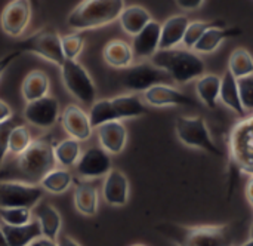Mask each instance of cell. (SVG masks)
I'll use <instances>...</instances> for the list:
<instances>
[{
  "label": "cell",
  "mask_w": 253,
  "mask_h": 246,
  "mask_svg": "<svg viewBox=\"0 0 253 246\" xmlns=\"http://www.w3.org/2000/svg\"><path fill=\"white\" fill-rule=\"evenodd\" d=\"M56 141L52 135L34 138L30 147L18 156H7L0 166V181L40 184L43 177L56 168Z\"/></svg>",
  "instance_id": "cell-1"
},
{
  "label": "cell",
  "mask_w": 253,
  "mask_h": 246,
  "mask_svg": "<svg viewBox=\"0 0 253 246\" xmlns=\"http://www.w3.org/2000/svg\"><path fill=\"white\" fill-rule=\"evenodd\" d=\"M157 232L166 236L175 246H234L236 235L228 224L209 226H184L163 223Z\"/></svg>",
  "instance_id": "cell-2"
},
{
  "label": "cell",
  "mask_w": 253,
  "mask_h": 246,
  "mask_svg": "<svg viewBox=\"0 0 253 246\" xmlns=\"http://www.w3.org/2000/svg\"><path fill=\"white\" fill-rule=\"evenodd\" d=\"M150 61L165 70L172 82L179 85L193 82L206 73V64L200 53L187 48L159 49Z\"/></svg>",
  "instance_id": "cell-3"
},
{
  "label": "cell",
  "mask_w": 253,
  "mask_h": 246,
  "mask_svg": "<svg viewBox=\"0 0 253 246\" xmlns=\"http://www.w3.org/2000/svg\"><path fill=\"white\" fill-rule=\"evenodd\" d=\"M125 0H82L67 16V25L76 31L101 28L119 21Z\"/></svg>",
  "instance_id": "cell-4"
},
{
  "label": "cell",
  "mask_w": 253,
  "mask_h": 246,
  "mask_svg": "<svg viewBox=\"0 0 253 246\" xmlns=\"http://www.w3.org/2000/svg\"><path fill=\"white\" fill-rule=\"evenodd\" d=\"M175 132L181 144L206 151L215 157H224L222 150L213 141L208 123L202 116H181L175 120Z\"/></svg>",
  "instance_id": "cell-5"
},
{
  "label": "cell",
  "mask_w": 253,
  "mask_h": 246,
  "mask_svg": "<svg viewBox=\"0 0 253 246\" xmlns=\"http://www.w3.org/2000/svg\"><path fill=\"white\" fill-rule=\"evenodd\" d=\"M230 160L243 174L253 175V114L245 116L230 132Z\"/></svg>",
  "instance_id": "cell-6"
},
{
  "label": "cell",
  "mask_w": 253,
  "mask_h": 246,
  "mask_svg": "<svg viewBox=\"0 0 253 246\" xmlns=\"http://www.w3.org/2000/svg\"><path fill=\"white\" fill-rule=\"evenodd\" d=\"M16 50L21 53H33L37 55L55 65H61L65 61L64 52H62V45H61V36L59 33L47 25L40 28L39 31L30 34L24 40H21L16 45Z\"/></svg>",
  "instance_id": "cell-7"
},
{
  "label": "cell",
  "mask_w": 253,
  "mask_h": 246,
  "mask_svg": "<svg viewBox=\"0 0 253 246\" xmlns=\"http://www.w3.org/2000/svg\"><path fill=\"white\" fill-rule=\"evenodd\" d=\"M59 68L67 92L83 105H92L96 101V86L89 71L77 59H65Z\"/></svg>",
  "instance_id": "cell-8"
},
{
  "label": "cell",
  "mask_w": 253,
  "mask_h": 246,
  "mask_svg": "<svg viewBox=\"0 0 253 246\" xmlns=\"http://www.w3.org/2000/svg\"><path fill=\"white\" fill-rule=\"evenodd\" d=\"M172 82L170 76L154 65L151 61H141L138 64H132L127 68H123L120 73V83L125 89L130 92H145L154 85L166 83L169 85Z\"/></svg>",
  "instance_id": "cell-9"
},
{
  "label": "cell",
  "mask_w": 253,
  "mask_h": 246,
  "mask_svg": "<svg viewBox=\"0 0 253 246\" xmlns=\"http://www.w3.org/2000/svg\"><path fill=\"white\" fill-rule=\"evenodd\" d=\"M44 190L39 184H25L19 181H0V208H28L37 206Z\"/></svg>",
  "instance_id": "cell-10"
},
{
  "label": "cell",
  "mask_w": 253,
  "mask_h": 246,
  "mask_svg": "<svg viewBox=\"0 0 253 246\" xmlns=\"http://www.w3.org/2000/svg\"><path fill=\"white\" fill-rule=\"evenodd\" d=\"M22 116L25 122L34 128L44 129V131L50 129L56 125L61 116L59 101L52 95H46L43 98L30 101L24 107Z\"/></svg>",
  "instance_id": "cell-11"
},
{
  "label": "cell",
  "mask_w": 253,
  "mask_h": 246,
  "mask_svg": "<svg viewBox=\"0 0 253 246\" xmlns=\"http://www.w3.org/2000/svg\"><path fill=\"white\" fill-rule=\"evenodd\" d=\"M33 15V3L30 0H10L0 15V27L9 37H21Z\"/></svg>",
  "instance_id": "cell-12"
},
{
  "label": "cell",
  "mask_w": 253,
  "mask_h": 246,
  "mask_svg": "<svg viewBox=\"0 0 253 246\" xmlns=\"http://www.w3.org/2000/svg\"><path fill=\"white\" fill-rule=\"evenodd\" d=\"M111 169H113L111 154L107 153L101 146L90 147L86 151H83L79 162L76 163L77 175L86 181L104 178Z\"/></svg>",
  "instance_id": "cell-13"
},
{
  "label": "cell",
  "mask_w": 253,
  "mask_h": 246,
  "mask_svg": "<svg viewBox=\"0 0 253 246\" xmlns=\"http://www.w3.org/2000/svg\"><path fill=\"white\" fill-rule=\"evenodd\" d=\"M144 101L150 107H197V101L182 91L166 85H154L144 92Z\"/></svg>",
  "instance_id": "cell-14"
},
{
  "label": "cell",
  "mask_w": 253,
  "mask_h": 246,
  "mask_svg": "<svg viewBox=\"0 0 253 246\" xmlns=\"http://www.w3.org/2000/svg\"><path fill=\"white\" fill-rule=\"evenodd\" d=\"M59 122L67 135L80 143L87 141L92 137L93 128L90 125L89 114L77 104H68L62 110Z\"/></svg>",
  "instance_id": "cell-15"
},
{
  "label": "cell",
  "mask_w": 253,
  "mask_h": 246,
  "mask_svg": "<svg viewBox=\"0 0 253 246\" xmlns=\"http://www.w3.org/2000/svg\"><path fill=\"white\" fill-rule=\"evenodd\" d=\"M160 37H162V24L151 19L132 39L130 46L135 58L141 61L151 59L156 55V52L160 49Z\"/></svg>",
  "instance_id": "cell-16"
},
{
  "label": "cell",
  "mask_w": 253,
  "mask_h": 246,
  "mask_svg": "<svg viewBox=\"0 0 253 246\" xmlns=\"http://www.w3.org/2000/svg\"><path fill=\"white\" fill-rule=\"evenodd\" d=\"M130 186L125 172L113 168L105 177L102 184V197L110 206H125L129 202Z\"/></svg>",
  "instance_id": "cell-17"
},
{
  "label": "cell",
  "mask_w": 253,
  "mask_h": 246,
  "mask_svg": "<svg viewBox=\"0 0 253 246\" xmlns=\"http://www.w3.org/2000/svg\"><path fill=\"white\" fill-rule=\"evenodd\" d=\"M99 146L113 154H120L127 144V129L122 120H113L96 128Z\"/></svg>",
  "instance_id": "cell-18"
},
{
  "label": "cell",
  "mask_w": 253,
  "mask_h": 246,
  "mask_svg": "<svg viewBox=\"0 0 253 246\" xmlns=\"http://www.w3.org/2000/svg\"><path fill=\"white\" fill-rule=\"evenodd\" d=\"M242 33H243V30H242L240 27H236V25L228 27L227 24H222V25L211 27V28L200 37V40L194 45L193 50L197 52V53H212V52H215L225 40L239 37V36H242Z\"/></svg>",
  "instance_id": "cell-19"
},
{
  "label": "cell",
  "mask_w": 253,
  "mask_h": 246,
  "mask_svg": "<svg viewBox=\"0 0 253 246\" xmlns=\"http://www.w3.org/2000/svg\"><path fill=\"white\" fill-rule=\"evenodd\" d=\"M74 206L79 214L84 217H93L99 208L98 190L89 184L86 180H74V193H73Z\"/></svg>",
  "instance_id": "cell-20"
},
{
  "label": "cell",
  "mask_w": 253,
  "mask_h": 246,
  "mask_svg": "<svg viewBox=\"0 0 253 246\" xmlns=\"http://www.w3.org/2000/svg\"><path fill=\"white\" fill-rule=\"evenodd\" d=\"M33 214L36 217V221L40 224L42 235L47 239L56 241L62 227V217L59 211L47 202H40L37 206L33 208Z\"/></svg>",
  "instance_id": "cell-21"
},
{
  "label": "cell",
  "mask_w": 253,
  "mask_h": 246,
  "mask_svg": "<svg viewBox=\"0 0 253 246\" xmlns=\"http://www.w3.org/2000/svg\"><path fill=\"white\" fill-rule=\"evenodd\" d=\"M188 24H190L188 16L182 13L172 15L170 18H168L162 24L160 49H170V48H176L178 45H181Z\"/></svg>",
  "instance_id": "cell-22"
},
{
  "label": "cell",
  "mask_w": 253,
  "mask_h": 246,
  "mask_svg": "<svg viewBox=\"0 0 253 246\" xmlns=\"http://www.w3.org/2000/svg\"><path fill=\"white\" fill-rule=\"evenodd\" d=\"M111 102L114 105L116 114L119 120H127V119H136L148 111V104L135 92L123 94L119 97L111 98Z\"/></svg>",
  "instance_id": "cell-23"
},
{
  "label": "cell",
  "mask_w": 253,
  "mask_h": 246,
  "mask_svg": "<svg viewBox=\"0 0 253 246\" xmlns=\"http://www.w3.org/2000/svg\"><path fill=\"white\" fill-rule=\"evenodd\" d=\"M0 229L9 246H30L36 239L43 236L40 224L36 220L25 226H7L0 223Z\"/></svg>",
  "instance_id": "cell-24"
},
{
  "label": "cell",
  "mask_w": 253,
  "mask_h": 246,
  "mask_svg": "<svg viewBox=\"0 0 253 246\" xmlns=\"http://www.w3.org/2000/svg\"><path fill=\"white\" fill-rule=\"evenodd\" d=\"M102 56H104V61L116 70L127 68L129 65L133 64V59H135L132 46L127 42L120 40V39H114L108 42L102 50Z\"/></svg>",
  "instance_id": "cell-25"
},
{
  "label": "cell",
  "mask_w": 253,
  "mask_h": 246,
  "mask_svg": "<svg viewBox=\"0 0 253 246\" xmlns=\"http://www.w3.org/2000/svg\"><path fill=\"white\" fill-rule=\"evenodd\" d=\"M219 101L230 108L231 111H234L237 116L245 117L248 116L243 104H242V98H240V91H239V83L237 79L230 73V70H227L222 77H221V91H219Z\"/></svg>",
  "instance_id": "cell-26"
},
{
  "label": "cell",
  "mask_w": 253,
  "mask_h": 246,
  "mask_svg": "<svg viewBox=\"0 0 253 246\" xmlns=\"http://www.w3.org/2000/svg\"><path fill=\"white\" fill-rule=\"evenodd\" d=\"M151 19H153L151 13L144 6H139V4L125 6L123 12L119 16L122 30L132 37L138 34Z\"/></svg>",
  "instance_id": "cell-27"
},
{
  "label": "cell",
  "mask_w": 253,
  "mask_h": 246,
  "mask_svg": "<svg viewBox=\"0 0 253 246\" xmlns=\"http://www.w3.org/2000/svg\"><path fill=\"white\" fill-rule=\"evenodd\" d=\"M49 89H50L49 76L42 70L30 71L24 77L22 85H21V94H22V98L27 102L49 95Z\"/></svg>",
  "instance_id": "cell-28"
},
{
  "label": "cell",
  "mask_w": 253,
  "mask_h": 246,
  "mask_svg": "<svg viewBox=\"0 0 253 246\" xmlns=\"http://www.w3.org/2000/svg\"><path fill=\"white\" fill-rule=\"evenodd\" d=\"M197 98L209 108H216L219 101V91H221V77L216 74L205 73L194 83Z\"/></svg>",
  "instance_id": "cell-29"
},
{
  "label": "cell",
  "mask_w": 253,
  "mask_h": 246,
  "mask_svg": "<svg viewBox=\"0 0 253 246\" xmlns=\"http://www.w3.org/2000/svg\"><path fill=\"white\" fill-rule=\"evenodd\" d=\"M74 184V177L67 168H53L40 181V187L50 195H62Z\"/></svg>",
  "instance_id": "cell-30"
},
{
  "label": "cell",
  "mask_w": 253,
  "mask_h": 246,
  "mask_svg": "<svg viewBox=\"0 0 253 246\" xmlns=\"http://www.w3.org/2000/svg\"><path fill=\"white\" fill-rule=\"evenodd\" d=\"M80 156H82L80 141H77V140H74L71 137L56 143V146H55L56 165H59L61 168L76 166V163L79 162Z\"/></svg>",
  "instance_id": "cell-31"
},
{
  "label": "cell",
  "mask_w": 253,
  "mask_h": 246,
  "mask_svg": "<svg viewBox=\"0 0 253 246\" xmlns=\"http://www.w3.org/2000/svg\"><path fill=\"white\" fill-rule=\"evenodd\" d=\"M228 70L236 79L253 74V56L245 48H237L231 52L228 59Z\"/></svg>",
  "instance_id": "cell-32"
},
{
  "label": "cell",
  "mask_w": 253,
  "mask_h": 246,
  "mask_svg": "<svg viewBox=\"0 0 253 246\" xmlns=\"http://www.w3.org/2000/svg\"><path fill=\"white\" fill-rule=\"evenodd\" d=\"M87 114H89L90 125H92L93 129L99 128L101 125H105L108 122L119 120L111 99H98V101H95L90 105V110H89Z\"/></svg>",
  "instance_id": "cell-33"
},
{
  "label": "cell",
  "mask_w": 253,
  "mask_h": 246,
  "mask_svg": "<svg viewBox=\"0 0 253 246\" xmlns=\"http://www.w3.org/2000/svg\"><path fill=\"white\" fill-rule=\"evenodd\" d=\"M33 143V135L25 125H15L9 134L7 156H18L25 151Z\"/></svg>",
  "instance_id": "cell-34"
},
{
  "label": "cell",
  "mask_w": 253,
  "mask_h": 246,
  "mask_svg": "<svg viewBox=\"0 0 253 246\" xmlns=\"http://www.w3.org/2000/svg\"><path fill=\"white\" fill-rule=\"evenodd\" d=\"M225 24L224 21H202V19H197V21H190L188 27H187V31H185V36L182 39V45L184 48L187 49H193L194 45L200 40V37L211 28V27H215V25H222Z\"/></svg>",
  "instance_id": "cell-35"
},
{
  "label": "cell",
  "mask_w": 253,
  "mask_h": 246,
  "mask_svg": "<svg viewBox=\"0 0 253 246\" xmlns=\"http://www.w3.org/2000/svg\"><path fill=\"white\" fill-rule=\"evenodd\" d=\"M33 221V209L0 208V223L7 226H25Z\"/></svg>",
  "instance_id": "cell-36"
},
{
  "label": "cell",
  "mask_w": 253,
  "mask_h": 246,
  "mask_svg": "<svg viewBox=\"0 0 253 246\" xmlns=\"http://www.w3.org/2000/svg\"><path fill=\"white\" fill-rule=\"evenodd\" d=\"M61 45L65 59H77L84 48V37L80 33H70L61 36Z\"/></svg>",
  "instance_id": "cell-37"
},
{
  "label": "cell",
  "mask_w": 253,
  "mask_h": 246,
  "mask_svg": "<svg viewBox=\"0 0 253 246\" xmlns=\"http://www.w3.org/2000/svg\"><path fill=\"white\" fill-rule=\"evenodd\" d=\"M237 83H239L242 104H243L246 113L253 114V74L237 79Z\"/></svg>",
  "instance_id": "cell-38"
},
{
  "label": "cell",
  "mask_w": 253,
  "mask_h": 246,
  "mask_svg": "<svg viewBox=\"0 0 253 246\" xmlns=\"http://www.w3.org/2000/svg\"><path fill=\"white\" fill-rule=\"evenodd\" d=\"M13 120H7L0 123V166L7 157V141H9V134L13 128Z\"/></svg>",
  "instance_id": "cell-39"
},
{
  "label": "cell",
  "mask_w": 253,
  "mask_h": 246,
  "mask_svg": "<svg viewBox=\"0 0 253 246\" xmlns=\"http://www.w3.org/2000/svg\"><path fill=\"white\" fill-rule=\"evenodd\" d=\"M21 55V52L19 50H12V52H9V53H6V55H3L1 58H0V79L3 77V74L6 73V70L9 68V65L18 58Z\"/></svg>",
  "instance_id": "cell-40"
},
{
  "label": "cell",
  "mask_w": 253,
  "mask_h": 246,
  "mask_svg": "<svg viewBox=\"0 0 253 246\" xmlns=\"http://www.w3.org/2000/svg\"><path fill=\"white\" fill-rule=\"evenodd\" d=\"M176 6L181 9V10H197L203 6L205 0H175Z\"/></svg>",
  "instance_id": "cell-41"
},
{
  "label": "cell",
  "mask_w": 253,
  "mask_h": 246,
  "mask_svg": "<svg viewBox=\"0 0 253 246\" xmlns=\"http://www.w3.org/2000/svg\"><path fill=\"white\" fill-rule=\"evenodd\" d=\"M10 119H12V108H10V105L6 101L0 99V123L7 122Z\"/></svg>",
  "instance_id": "cell-42"
},
{
  "label": "cell",
  "mask_w": 253,
  "mask_h": 246,
  "mask_svg": "<svg viewBox=\"0 0 253 246\" xmlns=\"http://www.w3.org/2000/svg\"><path fill=\"white\" fill-rule=\"evenodd\" d=\"M58 246H82L77 241H74L73 238L67 236V235H59V238L56 239Z\"/></svg>",
  "instance_id": "cell-43"
},
{
  "label": "cell",
  "mask_w": 253,
  "mask_h": 246,
  "mask_svg": "<svg viewBox=\"0 0 253 246\" xmlns=\"http://www.w3.org/2000/svg\"><path fill=\"white\" fill-rule=\"evenodd\" d=\"M30 246H58V244H56V241H52V239L42 236V238L36 239Z\"/></svg>",
  "instance_id": "cell-44"
},
{
  "label": "cell",
  "mask_w": 253,
  "mask_h": 246,
  "mask_svg": "<svg viewBox=\"0 0 253 246\" xmlns=\"http://www.w3.org/2000/svg\"><path fill=\"white\" fill-rule=\"evenodd\" d=\"M246 199H248L249 205L253 208V175H251V178L246 184Z\"/></svg>",
  "instance_id": "cell-45"
},
{
  "label": "cell",
  "mask_w": 253,
  "mask_h": 246,
  "mask_svg": "<svg viewBox=\"0 0 253 246\" xmlns=\"http://www.w3.org/2000/svg\"><path fill=\"white\" fill-rule=\"evenodd\" d=\"M0 246H9L7 245V241H6V238H4V233L1 232V229H0Z\"/></svg>",
  "instance_id": "cell-46"
},
{
  "label": "cell",
  "mask_w": 253,
  "mask_h": 246,
  "mask_svg": "<svg viewBox=\"0 0 253 246\" xmlns=\"http://www.w3.org/2000/svg\"><path fill=\"white\" fill-rule=\"evenodd\" d=\"M242 246H253V239H249V241H248L246 244H243Z\"/></svg>",
  "instance_id": "cell-47"
},
{
  "label": "cell",
  "mask_w": 253,
  "mask_h": 246,
  "mask_svg": "<svg viewBox=\"0 0 253 246\" xmlns=\"http://www.w3.org/2000/svg\"><path fill=\"white\" fill-rule=\"evenodd\" d=\"M249 238H251V239H253V224L251 226V230H249Z\"/></svg>",
  "instance_id": "cell-48"
},
{
  "label": "cell",
  "mask_w": 253,
  "mask_h": 246,
  "mask_svg": "<svg viewBox=\"0 0 253 246\" xmlns=\"http://www.w3.org/2000/svg\"><path fill=\"white\" fill-rule=\"evenodd\" d=\"M33 3V6H39V0H30Z\"/></svg>",
  "instance_id": "cell-49"
},
{
  "label": "cell",
  "mask_w": 253,
  "mask_h": 246,
  "mask_svg": "<svg viewBox=\"0 0 253 246\" xmlns=\"http://www.w3.org/2000/svg\"><path fill=\"white\" fill-rule=\"evenodd\" d=\"M130 246H147V245H142V244H135V245H130Z\"/></svg>",
  "instance_id": "cell-50"
}]
</instances>
